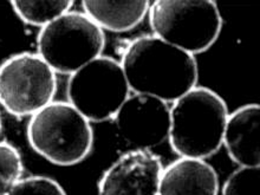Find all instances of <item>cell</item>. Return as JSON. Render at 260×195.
I'll use <instances>...</instances> for the list:
<instances>
[{
	"mask_svg": "<svg viewBox=\"0 0 260 195\" xmlns=\"http://www.w3.org/2000/svg\"><path fill=\"white\" fill-rule=\"evenodd\" d=\"M56 91V72L37 53H17L0 65V106L13 116L31 117Z\"/></svg>",
	"mask_w": 260,
	"mask_h": 195,
	"instance_id": "obj_7",
	"label": "cell"
},
{
	"mask_svg": "<svg viewBox=\"0 0 260 195\" xmlns=\"http://www.w3.org/2000/svg\"><path fill=\"white\" fill-rule=\"evenodd\" d=\"M118 133L134 149L150 150L168 140L171 107L157 97L133 93L114 118Z\"/></svg>",
	"mask_w": 260,
	"mask_h": 195,
	"instance_id": "obj_8",
	"label": "cell"
},
{
	"mask_svg": "<svg viewBox=\"0 0 260 195\" xmlns=\"http://www.w3.org/2000/svg\"><path fill=\"white\" fill-rule=\"evenodd\" d=\"M150 3L139 2H83L84 13L101 30L127 32L136 27L147 16Z\"/></svg>",
	"mask_w": 260,
	"mask_h": 195,
	"instance_id": "obj_12",
	"label": "cell"
},
{
	"mask_svg": "<svg viewBox=\"0 0 260 195\" xmlns=\"http://www.w3.org/2000/svg\"><path fill=\"white\" fill-rule=\"evenodd\" d=\"M23 173L24 166L19 151L12 144L0 141V195H7L23 178Z\"/></svg>",
	"mask_w": 260,
	"mask_h": 195,
	"instance_id": "obj_14",
	"label": "cell"
},
{
	"mask_svg": "<svg viewBox=\"0 0 260 195\" xmlns=\"http://www.w3.org/2000/svg\"><path fill=\"white\" fill-rule=\"evenodd\" d=\"M218 173L206 160L179 157L162 171L157 195H218Z\"/></svg>",
	"mask_w": 260,
	"mask_h": 195,
	"instance_id": "obj_11",
	"label": "cell"
},
{
	"mask_svg": "<svg viewBox=\"0 0 260 195\" xmlns=\"http://www.w3.org/2000/svg\"><path fill=\"white\" fill-rule=\"evenodd\" d=\"M104 31L84 12L63 14L42 27L37 38V55L57 74L72 75L102 56Z\"/></svg>",
	"mask_w": 260,
	"mask_h": 195,
	"instance_id": "obj_5",
	"label": "cell"
},
{
	"mask_svg": "<svg viewBox=\"0 0 260 195\" xmlns=\"http://www.w3.org/2000/svg\"><path fill=\"white\" fill-rule=\"evenodd\" d=\"M229 108L221 97L205 86L192 90L172 103L168 141L180 157L206 158L222 146Z\"/></svg>",
	"mask_w": 260,
	"mask_h": 195,
	"instance_id": "obj_2",
	"label": "cell"
},
{
	"mask_svg": "<svg viewBox=\"0 0 260 195\" xmlns=\"http://www.w3.org/2000/svg\"><path fill=\"white\" fill-rule=\"evenodd\" d=\"M164 165L151 150L121 155L99 182V195H157Z\"/></svg>",
	"mask_w": 260,
	"mask_h": 195,
	"instance_id": "obj_9",
	"label": "cell"
},
{
	"mask_svg": "<svg viewBox=\"0 0 260 195\" xmlns=\"http://www.w3.org/2000/svg\"><path fill=\"white\" fill-rule=\"evenodd\" d=\"M222 195H260V168L239 167L229 176Z\"/></svg>",
	"mask_w": 260,
	"mask_h": 195,
	"instance_id": "obj_15",
	"label": "cell"
},
{
	"mask_svg": "<svg viewBox=\"0 0 260 195\" xmlns=\"http://www.w3.org/2000/svg\"><path fill=\"white\" fill-rule=\"evenodd\" d=\"M7 195H67L58 182L48 176L21 178Z\"/></svg>",
	"mask_w": 260,
	"mask_h": 195,
	"instance_id": "obj_16",
	"label": "cell"
},
{
	"mask_svg": "<svg viewBox=\"0 0 260 195\" xmlns=\"http://www.w3.org/2000/svg\"><path fill=\"white\" fill-rule=\"evenodd\" d=\"M260 107L238 108L227 117L222 144L239 167H260Z\"/></svg>",
	"mask_w": 260,
	"mask_h": 195,
	"instance_id": "obj_10",
	"label": "cell"
},
{
	"mask_svg": "<svg viewBox=\"0 0 260 195\" xmlns=\"http://www.w3.org/2000/svg\"><path fill=\"white\" fill-rule=\"evenodd\" d=\"M0 132H2V115H0Z\"/></svg>",
	"mask_w": 260,
	"mask_h": 195,
	"instance_id": "obj_17",
	"label": "cell"
},
{
	"mask_svg": "<svg viewBox=\"0 0 260 195\" xmlns=\"http://www.w3.org/2000/svg\"><path fill=\"white\" fill-rule=\"evenodd\" d=\"M11 4L14 12L24 23L42 28L68 13L74 5V2L72 0H52V2L14 0Z\"/></svg>",
	"mask_w": 260,
	"mask_h": 195,
	"instance_id": "obj_13",
	"label": "cell"
},
{
	"mask_svg": "<svg viewBox=\"0 0 260 195\" xmlns=\"http://www.w3.org/2000/svg\"><path fill=\"white\" fill-rule=\"evenodd\" d=\"M148 14L155 37L193 56L211 48L222 27L212 0H156Z\"/></svg>",
	"mask_w": 260,
	"mask_h": 195,
	"instance_id": "obj_4",
	"label": "cell"
},
{
	"mask_svg": "<svg viewBox=\"0 0 260 195\" xmlns=\"http://www.w3.org/2000/svg\"><path fill=\"white\" fill-rule=\"evenodd\" d=\"M120 64L130 91L157 97L168 104L197 86L199 79L195 57L154 35L130 42Z\"/></svg>",
	"mask_w": 260,
	"mask_h": 195,
	"instance_id": "obj_1",
	"label": "cell"
},
{
	"mask_svg": "<svg viewBox=\"0 0 260 195\" xmlns=\"http://www.w3.org/2000/svg\"><path fill=\"white\" fill-rule=\"evenodd\" d=\"M27 141L45 160L69 167L91 153L93 132L90 122L68 101H53L31 116Z\"/></svg>",
	"mask_w": 260,
	"mask_h": 195,
	"instance_id": "obj_3",
	"label": "cell"
},
{
	"mask_svg": "<svg viewBox=\"0 0 260 195\" xmlns=\"http://www.w3.org/2000/svg\"><path fill=\"white\" fill-rule=\"evenodd\" d=\"M67 96L90 123H100L114 120L130 89L120 62L102 55L70 76Z\"/></svg>",
	"mask_w": 260,
	"mask_h": 195,
	"instance_id": "obj_6",
	"label": "cell"
}]
</instances>
